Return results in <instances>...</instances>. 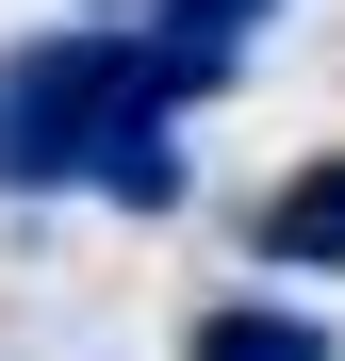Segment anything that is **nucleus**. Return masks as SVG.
<instances>
[{"label":"nucleus","mask_w":345,"mask_h":361,"mask_svg":"<svg viewBox=\"0 0 345 361\" xmlns=\"http://www.w3.org/2000/svg\"><path fill=\"white\" fill-rule=\"evenodd\" d=\"M198 361H329V329L296 295H230V312H198Z\"/></svg>","instance_id":"39448f33"},{"label":"nucleus","mask_w":345,"mask_h":361,"mask_svg":"<svg viewBox=\"0 0 345 361\" xmlns=\"http://www.w3.org/2000/svg\"><path fill=\"white\" fill-rule=\"evenodd\" d=\"M279 17V0H148L132 17V49H148V99L181 115V99H214L230 66H247V33Z\"/></svg>","instance_id":"f03ea898"},{"label":"nucleus","mask_w":345,"mask_h":361,"mask_svg":"<svg viewBox=\"0 0 345 361\" xmlns=\"http://www.w3.org/2000/svg\"><path fill=\"white\" fill-rule=\"evenodd\" d=\"M148 99L132 17H66L0 49V197H49V180H99V132Z\"/></svg>","instance_id":"f257e3e1"},{"label":"nucleus","mask_w":345,"mask_h":361,"mask_svg":"<svg viewBox=\"0 0 345 361\" xmlns=\"http://www.w3.org/2000/svg\"><path fill=\"white\" fill-rule=\"evenodd\" d=\"M99 197H132V214H181V115L164 99H132L99 132Z\"/></svg>","instance_id":"20e7f679"},{"label":"nucleus","mask_w":345,"mask_h":361,"mask_svg":"<svg viewBox=\"0 0 345 361\" xmlns=\"http://www.w3.org/2000/svg\"><path fill=\"white\" fill-rule=\"evenodd\" d=\"M247 247H263L279 279H345V148H329V164H296V180H279Z\"/></svg>","instance_id":"7ed1b4c3"}]
</instances>
